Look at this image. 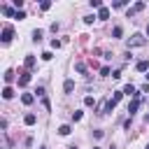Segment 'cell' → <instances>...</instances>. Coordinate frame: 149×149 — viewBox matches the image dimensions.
<instances>
[{
	"label": "cell",
	"instance_id": "11",
	"mask_svg": "<svg viewBox=\"0 0 149 149\" xmlns=\"http://www.w3.org/2000/svg\"><path fill=\"white\" fill-rule=\"evenodd\" d=\"M63 88H65V93H72V88H74V81H72V79H68V81L63 84Z\"/></svg>",
	"mask_w": 149,
	"mask_h": 149
},
{
	"label": "cell",
	"instance_id": "22",
	"mask_svg": "<svg viewBox=\"0 0 149 149\" xmlns=\"http://www.w3.org/2000/svg\"><path fill=\"white\" fill-rule=\"evenodd\" d=\"M33 40L40 42V40H42V30H35V33H33Z\"/></svg>",
	"mask_w": 149,
	"mask_h": 149
},
{
	"label": "cell",
	"instance_id": "4",
	"mask_svg": "<svg viewBox=\"0 0 149 149\" xmlns=\"http://www.w3.org/2000/svg\"><path fill=\"white\" fill-rule=\"evenodd\" d=\"M140 9H144V2H135L130 9H128V16H133V14H137Z\"/></svg>",
	"mask_w": 149,
	"mask_h": 149
},
{
	"label": "cell",
	"instance_id": "9",
	"mask_svg": "<svg viewBox=\"0 0 149 149\" xmlns=\"http://www.w3.org/2000/svg\"><path fill=\"white\" fill-rule=\"evenodd\" d=\"M98 19H109V9H107V7L98 9Z\"/></svg>",
	"mask_w": 149,
	"mask_h": 149
},
{
	"label": "cell",
	"instance_id": "20",
	"mask_svg": "<svg viewBox=\"0 0 149 149\" xmlns=\"http://www.w3.org/2000/svg\"><path fill=\"white\" fill-rule=\"evenodd\" d=\"M58 133H61V135H70V126H61Z\"/></svg>",
	"mask_w": 149,
	"mask_h": 149
},
{
	"label": "cell",
	"instance_id": "26",
	"mask_svg": "<svg viewBox=\"0 0 149 149\" xmlns=\"http://www.w3.org/2000/svg\"><path fill=\"white\" fill-rule=\"evenodd\" d=\"M93 149H100V147H93Z\"/></svg>",
	"mask_w": 149,
	"mask_h": 149
},
{
	"label": "cell",
	"instance_id": "27",
	"mask_svg": "<svg viewBox=\"0 0 149 149\" xmlns=\"http://www.w3.org/2000/svg\"><path fill=\"white\" fill-rule=\"evenodd\" d=\"M144 149H149V144H147V147H144Z\"/></svg>",
	"mask_w": 149,
	"mask_h": 149
},
{
	"label": "cell",
	"instance_id": "24",
	"mask_svg": "<svg viewBox=\"0 0 149 149\" xmlns=\"http://www.w3.org/2000/svg\"><path fill=\"white\" fill-rule=\"evenodd\" d=\"M51 56H54L51 51H44V54H42V58H44V61H51Z\"/></svg>",
	"mask_w": 149,
	"mask_h": 149
},
{
	"label": "cell",
	"instance_id": "13",
	"mask_svg": "<svg viewBox=\"0 0 149 149\" xmlns=\"http://www.w3.org/2000/svg\"><path fill=\"white\" fill-rule=\"evenodd\" d=\"M23 121H26V126H33V123L37 121V116H35V114H26V119H23Z\"/></svg>",
	"mask_w": 149,
	"mask_h": 149
},
{
	"label": "cell",
	"instance_id": "17",
	"mask_svg": "<svg viewBox=\"0 0 149 149\" xmlns=\"http://www.w3.org/2000/svg\"><path fill=\"white\" fill-rule=\"evenodd\" d=\"M12 79H14V72H12V70H7V72H5V81H7V84H9V81H12Z\"/></svg>",
	"mask_w": 149,
	"mask_h": 149
},
{
	"label": "cell",
	"instance_id": "18",
	"mask_svg": "<svg viewBox=\"0 0 149 149\" xmlns=\"http://www.w3.org/2000/svg\"><path fill=\"white\" fill-rule=\"evenodd\" d=\"M93 102H95V100H93L91 95H86V98H84V105H86V107H93Z\"/></svg>",
	"mask_w": 149,
	"mask_h": 149
},
{
	"label": "cell",
	"instance_id": "6",
	"mask_svg": "<svg viewBox=\"0 0 149 149\" xmlns=\"http://www.w3.org/2000/svg\"><path fill=\"white\" fill-rule=\"evenodd\" d=\"M137 107H140V98H135V100L128 105V112H130V114H135V112H137Z\"/></svg>",
	"mask_w": 149,
	"mask_h": 149
},
{
	"label": "cell",
	"instance_id": "5",
	"mask_svg": "<svg viewBox=\"0 0 149 149\" xmlns=\"http://www.w3.org/2000/svg\"><path fill=\"white\" fill-rule=\"evenodd\" d=\"M28 81H30V74H28V72H23V74L19 77V86H28Z\"/></svg>",
	"mask_w": 149,
	"mask_h": 149
},
{
	"label": "cell",
	"instance_id": "10",
	"mask_svg": "<svg viewBox=\"0 0 149 149\" xmlns=\"http://www.w3.org/2000/svg\"><path fill=\"white\" fill-rule=\"evenodd\" d=\"M137 70H140V72H147V70H149V61H140V63H137Z\"/></svg>",
	"mask_w": 149,
	"mask_h": 149
},
{
	"label": "cell",
	"instance_id": "14",
	"mask_svg": "<svg viewBox=\"0 0 149 149\" xmlns=\"http://www.w3.org/2000/svg\"><path fill=\"white\" fill-rule=\"evenodd\" d=\"M121 35H123V28H121V26H116V28L112 30V37H121Z\"/></svg>",
	"mask_w": 149,
	"mask_h": 149
},
{
	"label": "cell",
	"instance_id": "3",
	"mask_svg": "<svg viewBox=\"0 0 149 149\" xmlns=\"http://www.w3.org/2000/svg\"><path fill=\"white\" fill-rule=\"evenodd\" d=\"M123 93H126V95H133V98H140V93H137V88H135L133 84H126V86H123Z\"/></svg>",
	"mask_w": 149,
	"mask_h": 149
},
{
	"label": "cell",
	"instance_id": "1",
	"mask_svg": "<svg viewBox=\"0 0 149 149\" xmlns=\"http://www.w3.org/2000/svg\"><path fill=\"white\" fill-rule=\"evenodd\" d=\"M12 33H14L12 26H5V28H2V35H0V37H2V44H7V42L12 40Z\"/></svg>",
	"mask_w": 149,
	"mask_h": 149
},
{
	"label": "cell",
	"instance_id": "2",
	"mask_svg": "<svg viewBox=\"0 0 149 149\" xmlns=\"http://www.w3.org/2000/svg\"><path fill=\"white\" fill-rule=\"evenodd\" d=\"M142 44H144V37L142 35H133L128 40V47H142Z\"/></svg>",
	"mask_w": 149,
	"mask_h": 149
},
{
	"label": "cell",
	"instance_id": "25",
	"mask_svg": "<svg viewBox=\"0 0 149 149\" xmlns=\"http://www.w3.org/2000/svg\"><path fill=\"white\" fill-rule=\"evenodd\" d=\"M147 35H149V23H147Z\"/></svg>",
	"mask_w": 149,
	"mask_h": 149
},
{
	"label": "cell",
	"instance_id": "12",
	"mask_svg": "<svg viewBox=\"0 0 149 149\" xmlns=\"http://www.w3.org/2000/svg\"><path fill=\"white\" fill-rule=\"evenodd\" d=\"M12 95H14V91H12L9 86H5V88H2V98H5V100H9Z\"/></svg>",
	"mask_w": 149,
	"mask_h": 149
},
{
	"label": "cell",
	"instance_id": "23",
	"mask_svg": "<svg viewBox=\"0 0 149 149\" xmlns=\"http://www.w3.org/2000/svg\"><path fill=\"white\" fill-rule=\"evenodd\" d=\"M121 95H123L121 91H114V98H112V100H114V102H119V100H121Z\"/></svg>",
	"mask_w": 149,
	"mask_h": 149
},
{
	"label": "cell",
	"instance_id": "7",
	"mask_svg": "<svg viewBox=\"0 0 149 149\" xmlns=\"http://www.w3.org/2000/svg\"><path fill=\"white\" fill-rule=\"evenodd\" d=\"M21 100H23V105H33L35 95H30V93H23V95H21Z\"/></svg>",
	"mask_w": 149,
	"mask_h": 149
},
{
	"label": "cell",
	"instance_id": "16",
	"mask_svg": "<svg viewBox=\"0 0 149 149\" xmlns=\"http://www.w3.org/2000/svg\"><path fill=\"white\" fill-rule=\"evenodd\" d=\"M33 65H35V56H28L26 58V68H33Z\"/></svg>",
	"mask_w": 149,
	"mask_h": 149
},
{
	"label": "cell",
	"instance_id": "28",
	"mask_svg": "<svg viewBox=\"0 0 149 149\" xmlns=\"http://www.w3.org/2000/svg\"><path fill=\"white\" fill-rule=\"evenodd\" d=\"M70 149H77V147H70Z\"/></svg>",
	"mask_w": 149,
	"mask_h": 149
},
{
	"label": "cell",
	"instance_id": "19",
	"mask_svg": "<svg viewBox=\"0 0 149 149\" xmlns=\"http://www.w3.org/2000/svg\"><path fill=\"white\" fill-rule=\"evenodd\" d=\"M72 121H81V112H79V109L72 112Z\"/></svg>",
	"mask_w": 149,
	"mask_h": 149
},
{
	"label": "cell",
	"instance_id": "21",
	"mask_svg": "<svg viewBox=\"0 0 149 149\" xmlns=\"http://www.w3.org/2000/svg\"><path fill=\"white\" fill-rule=\"evenodd\" d=\"M91 7H95V9H102V2H100V0H91Z\"/></svg>",
	"mask_w": 149,
	"mask_h": 149
},
{
	"label": "cell",
	"instance_id": "15",
	"mask_svg": "<svg viewBox=\"0 0 149 149\" xmlns=\"http://www.w3.org/2000/svg\"><path fill=\"white\" fill-rule=\"evenodd\" d=\"M95 19H98V16H95V14H88V16H84V23H93V21H95Z\"/></svg>",
	"mask_w": 149,
	"mask_h": 149
},
{
	"label": "cell",
	"instance_id": "8",
	"mask_svg": "<svg viewBox=\"0 0 149 149\" xmlns=\"http://www.w3.org/2000/svg\"><path fill=\"white\" fill-rule=\"evenodd\" d=\"M2 14H5V16H16V12H14L9 5H5V7H2Z\"/></svg>",
	"mask_w": 149,
	"mask_h": 149
}]
</instances>
